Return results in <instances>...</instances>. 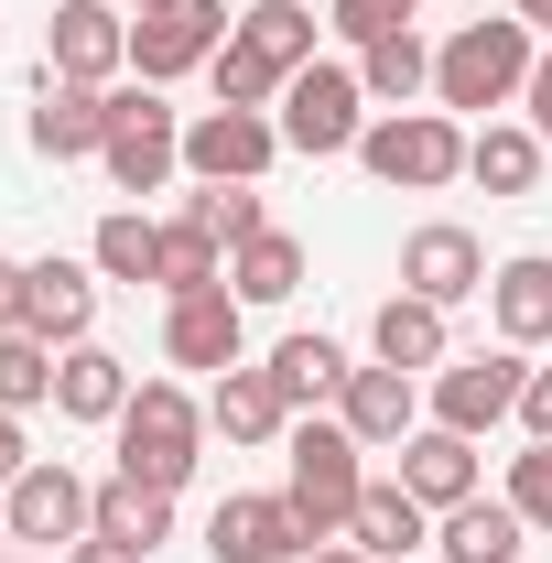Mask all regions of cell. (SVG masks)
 Returning <instances> with one entry per match:
<instances>
[{
    "label": "cell",
    "mask_w": 552,
    "mask_h": 563,
    "mask_svg": "<svg viewBox=\"0 0 552 563\" xmlns=\"http://www.w3.org/2000/svg\"><path fill=\"white\" fill-rule=\"evenodd\" d=\"M44 76L120 87V76H131V11H120V0H55V22H44Z\"/></svg>",
    "instance_id": "obj_10"
},
{
    "label": "cell",
    "mask_w": 552,
    "mask_h": 563,
    "mask_svg": "<svg viewBox=\"0 0 552 563\" xmlns=\"http://www.w3.org/2000/svg\"><path fill=\"white\" fill-rule=\"evenodd\" d=\"M281 152H303V163H336V152H357V131H368V87H357V66L346 55H314V66L281 87Z\"/></svg>",
    "instance_id": "obj_6"
},
{
    "label": "cell",
    "mask_w": 552,
    "mask_h": 563,
    "mask_svg": "<svg viewBox=\"0 0 552 563\" xmlns=\"http://www.w3.org/2000/svg\"><path fill=\"white\" fill-rule=\"evenodd\" d=\"M87 325H98V261H66V250L22 261V336L87 347Z\"/></svg>",
    "instance_id": "obj_15"
},
{
    "label": "cell",
    "mask_w": 552,
    "mask_h": 563,
    "mask_svg": "<svg viewBox=\"0 0 552 563\" xmlns=\"http://www.w3.org/2000/svg\"><path fill=\"white\" fill-rule=\"evenodd\" d=\"M303 563H368V553H357V542H325V553H303Z\"/></svg>",
    "instance_id": "obj_44"
},
{
    "label": "cell",
    "mask_w": 552,
    "mask_h": 563,
    "mask_svg": "<svg viewBox=\"0 0 552 563\" xmlns=\"http://www.w3.org/2000/svg\"><path fill=\"white\" fill-rule=\"evenodd\" d=\"M0 531H11V542H33V553H55V563H66L76 542L98 531V488L76 477L66 455H33V466H22V477L0 488Z\"/></svg>",
    "instance_id": "obj_8"
},
{
    "label": "cell",
    "mask_w": 552,
    "mask_h": 563,
    "mask_svg": "<svg viewBox=\"0 0 552 563\" xmlns=\"http://www.w3.org/2000/svg\"><path fill=\"white\" fill-rule=\"evenodd\" d=\"M0 542H11V531H0Z\"/></svg>",
    "instance_id": "obj_47"
},
{
    "label": "cell",
    "mask_w": 552,
    "mask_h": 563,
    "mask_svg": "<svg viewBox=\"0 0 552 563\" xmlns=\"http://www.w3.org/2000/svg\"><path fill=\"white\" fill-rule=\"evenodd\" d=\"M422 0H325V33H346V44H379V33H401Z\"/></svg>",
    "instance_id": "obj_37"
},
{
    "label": "cell",
    "mask_w": 552,
    "mask_h": 563,
    "mask_svg": "<svg viewBox=\"0 0 552 563\" xmlns=\"http://www.w3.org/2000/svg\"><path fill=\"white\" fill-rule=\"evenodd\" d=\"M542 163H552V141L531 120H477V141H466V185H487V196H531Z\"/></svg>",
    "instance_id": "obj_25"
},
{
    "label": "cell",
    "mask_w": 552,
    "mask_h": 563,
    "mask_svg": "<svg viewBox=\"0 0 552 563\" xmlns=\"http://www.w3.org/2000/svg\"><path fill=\"white\" fill-rule=\"evenodd\" d=\"M368 357H379V368H412V379H433V368L455 357V325H444V303H422V292H390V303L368 314Z\"/></svg>",
    "instance_id": "obj_19"
},
{
    "label": "cell",
    "mask_w": 552,
    "mask_h": 563,
    "mask_svg": "<svg viewBox=\"0 0 552 563\" xmlns=\"http://www.w3.org/2000/svg\"><path fill=\"white\" fill-rule=\"evenodd\" d=\"M357 87H368V109H412V98H433V44H422L412 22L379 33V44H357Z\"/></svg>",
    "instance_id": "obj_26"
},
{
    "label": "cell",
    "mask_w": 552,
    "mask_h": 563,
    "mask_svg": "<svg viewBox=\"0 0 552 563\" xmlns=\"http://www.w3.org/2000/svg\"><path fill=\"white\" fill-rule=\"evenodd\" d=\"M520 542H531V520L509 498H487V488L433 520V563H520Z\"/></svg>",
    "instance_id": "obj_22"
},
{
    "label": "cell",
    "mask_w": 552,
    "mask_h": 563,
    "mask_svg": "<svg viewBox=\"0 0 552 563\" xmlns=\"http://www.w3.org/2000/svg\"><path fill=\"white\" fill-rule=\"evenodd\" d=\"M217 282H228V239L174 207V217H163V272H152V292L174 303V292H217Z\"/></svg>",
    "instance_id": "obj_30"
},
{
    "label": "cell",
    "mask_w": 552,
    "mask_h": 563,
    "mask_svg": "<svg viewBox=\"0 0 552 563\" xmlns=\"http://www.w3.org/2000/svg\"><path fill=\"white\" fill-rule=\"evenodd\" d=\"M207 87H217V109H281V87H292V76L228 33V44H217V66H207Z\"/></svg>",
    "instance_id": "obj_33"
},
{
    "label": "cell",
    "mask_w": 552,
    "mask_h": 563,
    "mask_svg": "<svg viewBox=\"0 0 552 563\" xmlns=\"http://www.w3.org/2000/svg\"><path fill=\"white\" fill-rule=\"evenodd\" d=\"M531 66H542V33H531L520 11H498V22H455V33L433 44V109H455V120H498V109H520Z\"/></svg>",
    "instance_id": "obj_1"
},
{
    "label": "cell",
    "mask_w": 552,
    "mask_h": 563,
    "mask_svg": "<svg viewBox=\"0 0 552 563\" xmlns=\"http://www.w3.org/2000/svg\"><path fill=\"white\" fill-rule=\"evenodd\" d=\"M487 272H498V261H487V239H477V228H455V217H422L412 239H401V292L444 303V314H455V303H477Z\"/></svg>",
    "instance_id": "obj_12"
},
{
    "label": "cell",
    "mask_w": 552,
    "mask_h": 563,
    "mask_svg": "<svg viewBox=\"0 0 552 563\" xmlns=\"http://www.w3.org/2000/svg\"><path fill=\"white\" fill-rule=\"evenodd\" d=\"M346 542H357L368 563H412V553H433V509H422L401 477H368L357 520H346Z\"/></svg>",
    "instance_id": "obj_21"
},
{
    "label": "cell",
    "mask_w": 552,
    "mask_h": 563,
    "mask_svg": "<svg viewBox=\"0 0 552 563\" xmlns=\"http://www.w3.org/2000/svg\"><path fill=\"white\" fill-rule=\"evenodd\" d=\"M207 433H228V444H281L292 433V401L272 390V368H217L207 379Z\"/></svg>",
    "instance_id": "obj_23"
},
{
    "label": "cell",
    "mask_w": 552,
    "mask_h": 563,
    "mask_svg": "<svg viewBox=\"0 0 552 563\" xmlns=\"http://www.w3.org/2000/svg\"><path fill=\"white\" fill-rule=\"evenodd\" d=\"M163 357H174V368H250V303H239V292H228V282H217V292H174V303H163Z\"/></svg>",
    "instance_id": "obj_13"
},
{
    "label": "cell",
    "mask_w": 552,
    "mask_h": 563,
    "mask_svg": "<svg viewBox=\"0 0 552 563\" xmlns=\"http://www.w3.org/2000/svg\"><path fill=\"white\" fill-rule=\"evenodd\" d=\"M466 120L455 109H379L368 131H357V163L390 185V196H444V185H466Z\"/></svg>",
    "instance_id": "obj_3"
},
{
    "label": "cell",
    "mask_w": 552,
    "mask_h": 563,
    "mask_svg": "<svg viewBox=\"0 0 552 563\" xmlns=\"http://www.w3.org/2000/svg\"><path fill=\"white\" fill-rule=\"evenodd\" d=\"M336 422L368 444V455H401V444L422 433V379H412V368H379V357H368V368H346Z\"/></svg>",
    "instance_id": "obj_16"
},
{
    "label": "cell",
    "mask_w": 552,
    "mask_h": 563,
    "mask_svg": "<svg viewBox=\"0 0 552 563\" xmlns=\"http://www.w3.org/2000/svg\"><path fill=\"white\" fill-rule=\"evenodd\" d=\"M239 33V11L228 0H174V11H141L131 22V76L141 87H174V76L217 66V44Z\"/></svg>",
    "instance_id": "obj_9"
},
{
    "label": "cell",
    "mask_w": 552,
    "mask_h": 563,
    "mask_svg": "<svg viewBox=\"0 0 552 563\" xmlns=\"http://www.w3.org/2000/svg\"><path fill=\"white\" fill-rule=\"evenodd\" d=\"M0 336H22V261L0 250Z\"/></svg>",
    "instance_id": "obj_40"
},
{
    "label": "cell",
    "mask_w": 552,
    "mask_h": 563,
    "mask_svg": "<svg viewBox=\"0 0 552 563\" xmlns=\"http://www.w3.org/2000/svg\"><path fill=\"white\" fill-rule=\"evenodd\" d=\"M66 563H152V553H131V542H109V531H87V542H76Z\"/></svg>",
    "instance_id": "obj_42"
},
{
    "label": "cell",
    "mask_w": 552,
    "mask_h": 563,
    "mask_svg": "<svg viewBox=\"0 0 552 563\" xmlns=\"http://www.w3.org/2000/svg\"><path fill=\"white\" fill-rule=\"evenodd\" d=\"M509 11H520V22H531V33L552 44V0H509Z\"/></svg>",
    "instance_id": "obj_43"
},
{
    "label": "cell",
    "mask_w": 552,
    "mask_h": 563,
    "mask_svg": "<svg viewBox=\"0 0 552 563\" xmlns=\"http://www.w3.org/2000/svg\"><path fill=\"white\" fill-rule=\"evenodd\" d=\"M520 433L552 444V368H531V390H520Z\"/></svg>",
    "instance_id": "obj_38"
},
{
    "label": "cell",
    "mask_w": 552,
    "mask_h": 563,
    "mask_svg": "<svg viewBox=\"0 0 552 563\" xmlns=\"http://www.w3.org/2000/svg\"><path fill=\"white\" fill-rule=\"evenodd\" d=\"M281 455H292V466H281V498H292L303 542H314V553L346 542V520H357V498H368V444H357L336 412H292Z\"/></svg>",
    "instance_id": "obj_2"
},
{
    "label": "cell",
    "mask_w": 552,
    "mask_h": 563,
    "mask_svg": "<svg viewBox=\"0 0 552 563\" xmlns=\"http://www.w3.org/2000/svg\"><path fill=\"white\" fill-rule=\"evenodd\" d=\"M87 261H98V282H152L163 272V217H141V207H109L98 228H87Z\"/></svg>",
    "instance_id": "obj_29"
},
{
    "label": "cell",
    "mask_w": 552,
    "mask_h": 563,
    "mask_svg": "<svg viewBox=\"0 0 552 563\" xmlns=\"http://www.w3.org/2000/svg\"><path fill=\"white\" fill-rule=\"evenodd\" d=\"M261 368H272V390L292 401V412H325V401L346 390V368H357V357H346L336 336H281V347L261 357Z\"/></svg>",
    "instance_id": "obj_28"
},
{
    "label": "cell",
    "mask_w": 552,
    "mask_h": 563,
    "mask_svg": "<svg viewBox=\"0 0 552 563\" xmlns=\"http://www.w3.org/2000/svg\"><path fill=\"white\" fill-rule=\"evenodd\" d=\"M487 325H498V347H552V250H520V261H498L487 272Z\"/></svg>",
    "instance_id": "obj_18"
},
{
    "label": "cell",
    "mask_w": 552,
    "mask_h": 563,
    "mask_svg": "<svg viewBox=\"0 0 552 563\" xmlns=\"http://www.w3.org/2000/svg\"><path fill=\"white\" fill-rule=\"evenodd\" d=\"M185 217H196V228H217L228 250L272 228V207H261V185H196V196H185Z\"/></svg>",
    "instance_id": "obj_35"
},
{
    "label": "cell",
    "mask_w": 552,
    "mask_h": 563,
    "mask_svg": "<svg viewBox=\"0 0 552 563\" xmlns=\"http://www.w3.org/2000/svg\"><path fill=\"white\" fill-rule=\"evenodd\" d=\"M120 11H131V22H141V11H174V0H120Z\"/></svg>",
    "instance_id": "obj_45"
},
{
    "label": "cell",
    "mask_w": 552,
    "mask_h": 563,
    "mask_svg": "<svg viewBox=\"0 0 552 563\" xmlns=\"http://www.w3.org/2000/svg\"><path fill=\"white\" fill-rule=\"evenodd\" d=\"M98 531H109V542H131V553L174 542V488H141V477H109V488H98Z\"/></svg>",
    "instance_id": "obj_32"
},
{
    "label": "cell",
    "mask_w": 552,
    "mask_h": 563,
    "mask_svg": "<svg viewBox=\"0 0 552 563\" xmlns=\"http://www.w3.org/2000/svg\"><path fill=\"white\" fill-rule=\"evenodd\" d=\"M131 390H141L131 357H109L98 336L55 357V412H66V422H120V412H131Z\"/></svg>",
    "instance_id": "obj_24"
},
{
    "label": "cell",
    "mask_w": 552,
    "mask_h": 563,
    "mask_svg": "<svg viewBox=\"0 0 552 563\" xmlns=\"http://www.w3.org/2000/svg\"><path fill=\"white\" fill-rule=\"evenodd\" d=\"M281 163V120L272 109H196L185 120V174L196 185H261Z\"/></svg>",
    "instance_id": "obj_11"
},
{
    "label": "cell",
    "mask_w": 552,
    "mask_h": 563,
    "mask_svg": "<svg viewBox=\"0 0 552 563\" xmlns=\"http://www.w3.org/2000/svg\"><path fill=\"white\" fill-rule=\"evenodd\" d=\"M520 120L552 141V44H542V66H531V87H520Z\"/></svg>",
    "instance_id": "obj_39"
},
{
    "label": "cell",
    "mask_w": 552,
    "mask_h": 563,
    "mask_svg": "<svg viewBox=\"0 0 552 563\" xmlns=\"http://www.w3.org/2000/svg\"><path fill=\"white\" fill-rule=\"evenodd\" d=\"M314 33H325V22H314V0H250V11H239V44H250V55H272L281 76L314 66Z\"/></svg>",
    "instance_id": "obj_31"
},
{
    "label": "cell",
    "mask_w": 552,
    "mask_h": 563,
    "mask_svg": "<svg viewBox=\"0 0 552 563\" xmlns=\"http://www.w3.org/2000/svg\"><path fill=\"white\" fill-rule=\"evenodd\" d=\"M109 433H120V477H141V488H185L196 455H207V401H196L185 379H141L131 412L109 422Z\"/></svg>",
    "instance_id": "obj_4"
},
{
    "label": "cell",
    "mask_w": 552,
    "mask_h": 563,
    "mask_svg": "<svg viewBox=\"0 0 552 563\" xmlns=\"http://www.w3.org/2000/svg\"><path fill=\"white\" fill-rule=\"evenodd\" d=\"M509 509H520V520H531V531H542L552 542V444H520V455H509Z\"/></svg>",
    "instance_id": "obj_36"
},
{
    "label": "cell",
    "mask_w": 552,
    "mask_h": 563,
    "mask_svg": "<svg viewBox=\"0 0 552 563\" xmlns=\"http://www.w3.org/2000/svg\"><path fill=\"white\" fill-rule=\"evenodd\" d=\"M109 196H163L174 174H185V120L163 109V87H109Z\"/></svg>",
    "instance_id": "obj_5"
},
{
    "label": "cell",
    "mask_w": 552,
    "mask_h": 563,
    "mask_svg": "<svg viewBox=\"0 0 552 563\" xmlns=\"http://www.w3.org/2000/svg\"><path fill=\"white\" fill-rule=\"evenodd\" d=\"M401 488H412L433 520H444L455 498H477V488H487V477H477V433H444V422H422L412 444H401Z\"/></svg>",
    "instance_id": "obj_20"
},
{
    "label": "cell",
    "mask_w": 552,
    "mask_h": 563,
    "mask_svg": "<svg viewBox=\"0 0 552 563\" xmlns=\"http://www.w3.org/2000/svg\"><path fill=\"white\" fill-rule=\"evenodd\" d=\"M0 563H55V553H0Z\"/></svg>",
    "instance_id": "obj_46"
},
{
    "label": "cell",
    "mask_w": 552,
    "mask_h": 563,
    "mask_svg": "<svg viewBox=\"0 0 552 563\" xmlns=\"http://www.w3.org/2000/svg\"><path fill=\"white\" fill-rule=\"evenodd\" d=\"M22 466H33V444H22V412H0V488H11Z\"/></svg>",
    "instance_id": "obj_41"
},
{
    "label": "cell",
    "mask_w": 552,
    "mask_h": 563,
    "mask_svg": "<svg viewBox=\"0 0 552 563\" xmlns=\"http://www.w3.org/2000/svg\"><path fill=\"white\" fill-rule=\"evenodd\" d=\"M207 553L217 563H303L314 542H303V520H292L281 488H239V498L207 509Z\"/></svg>",
    "instance_id": "obj_14"
},
{
    "label": "cell",
    "mask_w": 552,
    "mask_h": 563,
    "mask_svg": "<svg viewBox=\"0 0 552 563\" xmlns=\"http://www.w3.org/2000/svg\"><path fill=\"white\" fill-rule=\"evenodd\" d=\"M520 390H531V357L520 347H477V357H444L433 379H422V422H444V433H498V422H520Z\"/></svg>",
    "instance_id": "obj_7"
},
{
    "label": "cell",
    "mask_w": 552,
    "mask_h": 563,
    "mask_svg": "<svg viewBox=\"0 0 552 563\" xmlns=\"http://www.w3.org/2000/svg\"><path fill=\"white\" fill-rule=\"evenodd\" d=\"M22 141H33L44 163H98V152H109V87L44 76V87H33V120H22Z\"/></svg>",
    "instance_id": "obj_17"
},
{
    "label": "cell",
    "mask_w": 552,
    "mask_h": 563,
    "mask_svg": "<svg viewBox=\"0 0 552 563\" xmlns=\"http://www.w3.org/2000/svg\"><path fill=\"white\" fill-rule=\"evenodd\" d=\"M228 292H239L250 314H261V303H292V292H303V239H292V228L239 239V250H228Z\"/></svg>",
    "instance_id": "obj_27"
},
{
    "label": "cell",
    "mask_w": 552,
    "mask_h": 563,
    "mask_svg": "<svg viewBox=\"0 0 552 563\" xmlns=\"http://www.w3.org/2000/svg\"><path fill=\"white\" fill-rule=\"evenodd\" d=\"M55 357L66 347H44V336H0V412H44L55 401Z\"/></svg>",
    "instance_id": "obj_34"
}]
</instances>
